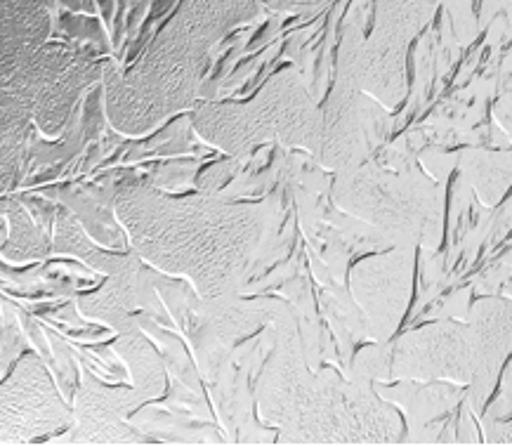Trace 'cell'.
<instances>
[{"instance_id": "cell-2", "label": "cell", "mask_w": 512, "mask_h": 446, "mask_svg": "<svg viewBox=\"0 0 512 446\" xmlns=\"http://www.w3.org/2000/svg\"><path fill=\"white\" fill-rule=\"evenodd\" d=\"M395 373L416 378H475L470 326L439 324L404 338L395 354Z\"/></svg>"}, {"instance_id": "cell-1", "label": "cell", "mask_w": 512, "mask_h": 446, "mask_svg": "<svg viewBox=\"0 0 512 446\" xmlns=\"http://www.w3.org/2000/svg\"><path fill=\"white\" fill-rule=\"evenodd\" d=\"M343 203L397 241H420L432 222V194L409 177L354 170L343 182Z\"/></svg>"}, {"instance_id": "cell-4", "label": "cell", "mask_w": 512, "mask_h": 446, "mask_svg": "<svg viewBox=\"0 0 512 446\" xmlns=\"http://www.w3.org/2000/svg\"><path fill=\"white\" fill-rule=\"evenodd\" d=\"M369 272H361V281L369 284H359L364 293V305L371 312L373 321H378V333L385 336L395 329L399 314H402L406 300V284H409V272H406L404 255H392V258L373 262Z\"/></svg>"}, {"instance_id": "cell-3", "label": "cell", "mask_w": 512, "mask_h": 446, "mask_svg": "<svg viewBox=\"0 0 512 446\" xmlns=\"http://www.w3.org/2000/svg\"><path fill=\"white\" fill-rule=\"evenodd\" d=\"M475 345V392L482 397L494 383L498 366L512 350V303H484L470 326Z\"/></svg>"}, {"instance_id": "cell-5", "label": "cell", "mask_w": 512, "mask_h": 446, "mask_svg": "<svg viewBox=\"0 0 512 446\" xmlns=\"http://www.w3.org/2000/svg\"><path fill=\"white\" fill-rule=\"evenodd\" d=\"M501 121H503V126L508 128V133L512 135V109L508 111V114H505V111H501Z\"/></svg>"}]
</instances>
